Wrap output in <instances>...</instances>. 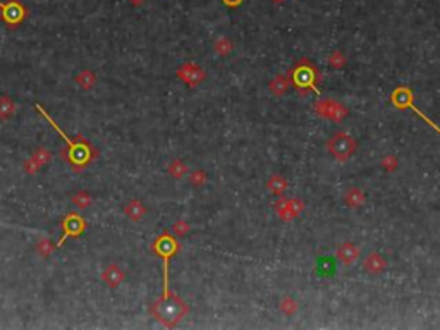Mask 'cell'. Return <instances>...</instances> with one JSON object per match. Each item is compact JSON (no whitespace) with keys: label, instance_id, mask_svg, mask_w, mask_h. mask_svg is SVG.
Listing matches in <instances>:
<instances>
[{"label":"cell","instance_id":"cell-1","mask_svg":"<svg viewBox=\"0 0 440 330\" xmlns=\"http://www.w3.org/2000/svg\"><path fill=\"white\" fill-rule=\"evenodd\" d=\"M356 139L351 138L346 132H337L332 138L327 141V150L329 153L334 156L339 162H346L348 158H351L354 153H356Z\"/></svg>","mask_w":440,"mask_h":330},{"label":"cell","instance_id":"cell-2","mask_svg":"<svg viewBox=\"0 0 440 330\" xmlns=\"http://www.w3.org/2000/svg\"><path fill=\"white\" fill-rule=\"evenodd\" d=\"M317 78H318V72L308 60H301L296 66V69L292 71V83L294 86L300 88L301 91L312 88L315 93H320L317 88Z\"/></svg>","mask_w":440,"mask_h":330},{"label":"cell","instance_id":"cell-3","mask_svg":"<svg viewBox=\"0 0 440 330\" xmlns=\"http://www.w3.org/2000/svg\"><path fill=\"white\" fill-rule=\"evenodd\" d=\"M155 251L164 258V297L169 296V260L177 251V243L169 234H164L157 241Z\"/></svg>","mask_w":440,"mask_h":330},{"label":"cell","instance_id":"cell-4","mask_svg":"<svg viewBox=\"0 0 440 330\" xmlns=\"http://www.w3.org/2000/svg\"><path fill=\"white\" fill-rule=\"evenodd\" d=\"M315 112H317L320 117L329 119L332 122H341L342 119L348 117V108L342 105L341 102H336V100L330 98H322L315 103Z\"/></svg>","mask_w":440,"mask_h":330},{"label":"cell","instance_id":"cell-5","mask_svg":"<svg viewBox=\"0 0 440 330\" xmlns=\"http://www.w3.org/2000/svg\"><path fill=\"white\" fill-rule=\"evenodd\" d=\"M390 100H392L394 105H395V107H399V108H411V110H413L414 114L419 115V117L425 120V122H428V126H431V127H433V129L440 134V127L437 126V124L431 122V120H430L428 117H426V115H423V112H419V108H418V107H414V103H413V95H411V90H409V88H397V90H395L394 93H392V96H390Z\"/></svg>","mask_w":440,"mask_h":330},{"label":"cell","instance_id":"cell-6","mask_svg":"<svg viewBox=\"0 0 440 330\" xmlns=\"http://www.w3.org/2000/svg\"><path fill=\"white\" fill-rule=\"evenodd\" d=\"M303 210H305V203H303L301 200H298V198H287V196H282V198H278L277 203H275V212H277L278 219L285 220V222L296 219V217L300 215Z\"/></svg>","mask_w":440,"mask_h":330},{"label":"cell","instance_id":"cell-7","mask_svg":"<svg viewBox=\"0 0 440 330\" xmlns=\"http://www.w3.org/2000/svg\"><path fill=\"white\" fill-rule=\"evenodd\" d=\"M160 309H162V311H160V320L167 321L169 325H174L177 320H181L186 313H188V308H186L181 301L171 303L169 296L162 297V301H160Z\"/></svg>","mask_w":440,"mask_h":330},{"label":"cell","instance_id":"cell-8","mask_svg":"<svg viewBox=\"0 0 440 330\" xmlns=\"http://www.w3.org/2000/svg\"><path fill=\"white\" fill-rule=\"evenodd\" d=\"M177 76L189 86H198L205 79V71L196 64H186L177 71Z\"/></svg>","mask_w":440,"mask_h":330},{"label":"cell","instance_id":"cell-9","mask_svg":"<svg viewBox=\"0 0 440 330\" xmlns=\"http://www.w3.org/2000/svg\"><path fill=\"white\" fill-rule=\"evenodd\" d=\"M363 268L368 273H371V275H378V273H382L387 268V261L378 253H370L366 256L365 263H363Z\"/></svg>","mask_w":440,"mask_h":330},{"label":"cell","instance_id":"cell-10","mask_svg":"<svg viewBox=\"0 0 440 330\" xmlns=\"http://www.w3.org/2000/svg\"><path fill=\"white\" fill-rule=\"evenodd\" d=\"M337 258L344 265H351L359 258V249L353 243H342L337 248Z\"/></svg>","mask_w":440,"mask_h":330},{"label":"cell","instance_id":"cell-11","mask_svg":"<svg viewBox=\"0 0 440 330\" xmlns=\"http://www.w3.org/2000/svg\"><path fill=\"white\" fill-rule=\"evenodd\" d=\"M342 200H344V205L348 208H361L366 201V196L359 188H349L344 193V198Z\"/></svg>","mask_w":440,"mask_h":330},{"label":"cell","instance_id":"cell-12","mask_svg":"<svg viewBox=\"0 0 440 330\" xmlns=\"http://www.w3.org/2000/svg\"><path fill=\"white\" fill-rule=\"evenodd\" d=\"M266 189H268L272 195L282 196L285 193V189H287V181H285V177L273 174L268 181H266Z\"/></svg>","mask_w":440,"mask_h":330},{"label":"cell","instance_id":"cell-13","mask_svg":"<svg viewBox=\"0 0 440 330\" xmlns=\"http://www.w3.org/2000/svg\"><path fill=\"white\" fill-rule=\"evenodd\" d=\"M289 86H290V79L285 78V76H277V78L268 84L270 91H272L273 95H277V96L284 95L285 91L289 90Z\"/></svg>","mask_w":440,"mask_h":330},{"label":"cell","instance_id":"cell-14","mask_svg":"<svg viewBox=\"0 0 440 330\" xmlns=\"http://www.w3.org/2000/svg\"><path fill=\"white\" fill-rule=\"evenodd\" d=\"M232 48H234V43H232L231 38H227V36H220V38L213 43V50H215L220 57H227V55L232 52Z\"/></svg>","mask_w":440,"mask_h":330},{"label":"cell","instance_id":"cell-15","mask_svg":"<svg viewBox=\"0 0 440 330\" xmlns=\"http://www.w3.org/2000/svg\"><path fill=\"white\" fill-rule=\"evenodd\" d=\"M329 64H330V67H334V69H342V67L346 66V57H344V54H342V52H339V50H336V52H332V54L329 55Z\"/></svg>","mask_w":440,"mask_h":330},{"label":"cell","instance_id":"cell-16","mask_svg":"<svg viewBox=\"0 0 440 330\" xmlns=\"http://www.w3.org/2000/svg\"><path fill=\"white\" fill-rule=\"evenodd\" d=\"M280 309L282 311L285 313V315H294V313L298 311V303L296 301L292 299V297H282V301H280Z\"/></svg>","mask_w":440,"mask_h":330},{"label":"cell","instance_id":"cell-17","mask_svg":"<svg viewBox=\"0 0 440 330\" xmlns=\"http://www.w3.org/2000/svg\"><path fill=\"white\" fill-rule=\"evenodd\" d=\"M380 165L383 167V171H387V172H394L395 169H397V165H399V162H397V156H395V155H392V153L385 155V156H383V158H382Z\"/></svg>","mask_w":440,"mask_h":330},{"label":"cell","instance_id":"cell-18","mask_svg":"<svg viewBox=\"0 0 440 330\" xmlns=\"http://www.w3.org/2000/svg\"><path fill=\"white\" fill-rule=\"evenodd\" d=\"M205 181H207V174H205L203 171H195L191 174V183L195 184V186H203Z\"/></svg>","mask_w":440,"mask_h":330},{"label":"cell","instance_id":"cell-19","mask_svg":"<svg viewBox=\"0 0 440 330\" xmlns=\"http://www.w3.org/2000/svg\"><path fill=\"white\" fill-rule=\"evenodd\" d=\"M186 171H188V169H186L184 165H183V163H179V162H176L174 165H171V172H174V176H177V177L183 176Z\"/></svg>","mask_w":440,"mask_h":330},{"label":"cell","instance_id":"cell-20","mask_svg":"<svg viewBox=\"0 0 440 330\" xmlns=\"http://www.w3.org/2000/svg\"><path fill=\"white\" fill-rule=\"evenodd\" d=\"M243 2L244 0H222V4H224L225 7H232V9L234 7H239Z\"/></svg>","mask_w":440,"mask_h":330},{"label":"cell","instance_id":"cell-21","mask_svg":"<svg viewBox=\"0 0 440 330\" xmlns=\"http://www.w3.org/2000/svg\"><path fill=\"white\" fill-rule=\"evenodd\" d=\"M273 4H282V2H285V0H272Z\"/></svg>","mask_w":440,"mask_h":330}]
</instances>
